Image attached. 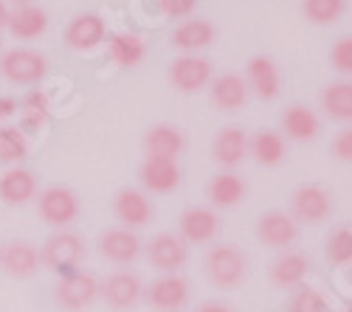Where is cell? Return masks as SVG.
Instances as JSON below:
<instances>
[{"instance_id":"cell-32","label":"cell","mask_w":352,"mask_h":312,"mask_svg":"<svg viewBox=\"0 0 352 312\" xmlns=\"http://www.w3.org/2000/svg\"><path fill=\"white\" fill-rule=\"evenodd\" d=\"M346 9V0H302V12L313 25H330Z\"/></svg>"},{"instance_id":"cell-9","label":"cell","mask_w":352,"mask_h":312,"mask_svg":"<svg viewBox=\"0 0 352 312\" xmlns=\"http://www.w3.org/2000/svg\"><path fill=\"white\" fill-rule=\"evenodd\" d=\"M212 82V62L197 53H184L169 65V84L178 93H197Z\"/></svg>"},{"instance_id":"cell-41","label":"cell","mask_w":352,"mask_h":312,"mask_svg":"<svg viewBox=\"0 0 352 312\" xmlns=\"http://www.w3.org/2000/svg\"><path fill=\"white\" fill-rule=\"evenodd\" d=\"M6 25H9V9L3 0H0V28H6Z\"/></svg>"},{"instance_id":"cell-21","label":"cell","mask_w":352,"mask_h":312,"mask_svg":"<svg viewBox=\"0 0 352 312\" xmlns=\"http://www.w3.org/2000/svg\"><path fill=\"white\" fill-rule=\"evenodd\" d=\"M212 158L234 172L248 158V132L243 127H223L212 141Z\"/></svg>"},{"instance_id":"cell-42","label":"cell","mask_w":352,"mask_h":312,"mask_svg":"<svg viewBox=\"0 0 352 312\" xmlns=\"http://www.w3.org/2000/svg\"><path fill=\"white\" fill-rule=\"evenodd\" d=\"M12 3H14V6H28L32 0H12Z\"/></svg>"},{"instance_id":"cell-25","label":"cell","mask_w":352,"mask_h":312,"mask_svg":"<svg viewBox=\"0 0 352 312\" xmlns=\"http://www.w3.org/2000/svg\"><path fill=\"white\" fill-rule=\"evenodd\" d=\"M217 37V28L203 20V17H192V20H184L178 28L172 32V45L184 51V53H197L203 48H209Z\"/></svg>"},{"instance_id":"cell-14","label":"cell","mask_w":352,"mask_h":312,"mask_svg":"<svg viewBox=\"0 0 352 312\" xmlns=\"http://www.w3.org/2000/svg\"><path fill=\"white\" fill-rule=\"evenodd\" d=\"M245 84H248V91L256 93V99L262 101H274L282 91V76H279V68L276 62L271 60V56L265 53H256L248 60L245 65Z\"/></svg>"},{"instance_id":"cell-4","label":"cell","mask_w":352,"mask_h":312,"mask_svg":"<svg viewBox=\"0 0 352 312\" xmlns=\"http://www.w3.org/2000/svg\"><path fill=\"white\" fill-rule=\"evenodd\" d=\"M37 211H40L45 225L68 231V225H74L76 217H79V200H76V194L65 186H48V189L40 191Z\"/></svg>"},{"instance_id":"cell-38","label":"cell","mask_w":352,"mask_h":312,"mask_svg":"<svg viewBox=\"0 0 352 312\" xmlns=\"http://www.w3.org/2000/svg\"><path fill=\"white\" fill-rule=\"evenodd\" d=\"M161 3V12L172 20H178V17H189L195 12V3L197 0H158Z\"/></svg>"},{"instance_id":"cell-17","label":"cell","mask_w":352,"mask_h":312,"mask_svg":"<svg viewBox=\"0 0 352 312\" xmlns=\"http://www.w3.org/2000/svg\"><path fill=\"white\" fill-rule=\"evenodd\" d=\"M248 194V183L240 172H231V169H226V172H217L209 186H206V197H209V206L214 211H226V208H237Z\"/></svg>"},{"instance_id":"cell-19","label":"cell","mask_w":352,"mask_h":312,"mask_svg":"<svg viewBox=\"0 0 352 312\" xmlns=\"http://www.w3.org/2000/svg\"><path fill=\"white\" fill-rule=\"evenodd\" d=\"M0 267L12 278H32L40 270V250L25 239H14L0 248Z\"/></svg>"},{"instance_id":"cell-2","label":"cell","mask_w":352,"mask_h":312,"mask_svg":"<svg viewBox=\"0 0 352 312\" xmlns=\"http://www.w3.org/2000/svg\"><path fill=\"white\" fill-rule=\"evenodd\" d=\"M333 211H336L333 194L321 183H302L290 194L287 214L296 219V225H324V222H330Z\"/></svg>"},{"instance_id":"cell-13","label":"cell","mask_w":352,"mask_h":312,"mask_svg":"<svg viewBox=\"0 0 352 312\" xmlns=\"http://www.w3.org/2000/svg\"><path fill=\"white\" fill-rule=\"evenodd\" d=\"M146 259L161 273H181L189 262V245L175 234H158L146 242Z\"/></svg>"},{"instance_id":"cell-35","label":"cell","mask_w":352,"mask_h":312,"mask_svg":"<svg viewBox=\"0 0 352 312\" xmlns=\"http://www.w3.org/2000/svg\"><path fill=\"white\" fill-rule=\"evenodd\" d=\"M23 119H25V127L28 130H37L45 124L48 119V107H45V96L43 93H28L25 101H23Z\"/></svg>"},{"instance_id":"cell-10","label":"cell","mask_w":352,"mask_h":312,"mask_svg":"<svg viewBox=\"0 0 352 312\" xmlns=\"http://www.w3.org/2000/svg\"><path fill=\"white\" fill-rule=\"evenodd\" d=\"M113 214L122 222V228L127 231H138L144 225H150L155 217V206L153 200L138 189H122L113 197Z\"/></svg>"},{"instance_id":"cell-43","label":"cell","mask_w":352,"mask_h":312,"mask_svg":"<svg viewBox=\"0 0 352 312\" xmlns=\"http://www.w3.org/2000/svg\"><path fill=\"white\" fill-rule=\"evenodd\" d=\"M344 312H352V301H349V304H346V307H344Z\"/></svg>"},{"instance_id":"cell-34","label":"cell","mask_w":352,"mask_h":312,"mask_svg":"<svg viewBox=\"0 0 352 312\" xmlns=\"http://www.w3.org/2000/svg\"><path fill=\"white\" fill-rule=\"evenodd\" d=\"M28 155V141L23 130L17 127H3L0 130V160L3 163H17Z\"/></svg>"},{"instance_id":"cell-12","label":"cell","mask_w":352,"mask_h":312,"mask_svg":"<svg viewBox=\"0 0 352 312\" xmlns=\"http://www.w3.org/2000/svg\"><path fill=\"white\" fill-rule=\"evenodd\" d=\"M99 296L104 298V304L116 312H124V309H133L141 296H144V287H141V278L130 270H116L110 273L102 285H99Z\"/></svg>"},{"instance_id":"cell-24","label":"cell","mask_w":352,"mask_h":312,"mask_svg":"<svg viewBox=\"0 0 352 312\" xmlns=\"http://www.w3.org/2000/svg\"><path fill=\"white\" fill-rule=\"evenodd\" d=\"M104 34L107 28L99 14H76L65 28V43L74 51H94L96 45H102Z\"/></svg>"},{"instance_id":"cell-36","label":"cell","mask_w":352,"mask_h":312,"mask_svg":"<svg viewBox=\"0 0 352 312\" xmlns=\"http://www.w3.org/2000/svg\"><path fill=\"white\" fill-rule=\"evenodd\" d=\"M330 65L341 76H352V34H344L330 48Z\"/></svg>"},{"instance_id":"cell-18","label":"cell","mask_w":352,"mask_h":312,"mask_svg":"<svg viewBox=\"0 0 352 312\" xmlns=\"http://www.w3.org/2000/svg\"><path fill=\"white\" fill-rule=\"evenodd\" d=\"M138 180L146 191L153 194H169L181 186V166L178 160H164V158H144L138 169Z\"/></svg>"},{"instance_id":"cell-23","label":"cell","mask_w":352,"mask_h":312,"mask_svg":"<svg viewBox=\"0 0 352 312\" xmlns=\"http://www.w3.org/2000/svg\"><path fill=\"white\" fill-rule=\"evenodd\" d=\"M209 84H212V88H209L212 104L220 112H237V110L245 107L251 91H248V84H245V79L240 73H223V76L212 79Z\"/></svg>"},{"instance_id":"cell-39","label":"cell","mask_w":352,"mask_h":312,"mask_svg":"<svg viewBox=\"0 0 352 312\" xmlns=\"http://www.w3.org/2000/svg\"><path fill=\"white\" fill-rule=\"evenodd\" d=\"M195 312H237L231 304H226V301H203Z\"/></svg>"},{"instance_id":"cell-27","label":"cell","mask_w":352,"mask_h":312,"mask_svg":"<svg viewBox=\"0 0 352 312\" xmlns=\"http://www.w3.org/2000/svg\"><path fill=\"white\" fill-rule=\"evenodd\" d=\"M318 99H321V110H324L333 121L352 124V79L330 82Z\"/></svg>"},{"instance_id":"cell-22","label":"cell","mask_w":352,"mask_h":312,"mask_svg":"<svg viewBox=\"0 0 352 312\" xmlns=\"http://www.w3.org/2000/svg\"><path fill=\"white\" fill-rule=\"evenodd\" d=\"M99 253H102V259L113 265H130L141 253V239L135 237V231H127L122 225L119 228H107L99 237Z\"/></svg>"},{"instance_id":"cell-1","label":"cell","mask_w":352,"mask_h":312,"mask_svg":"<svg viewBox=\"0 0 352 312\" xmlns=\"http://www.w3.org/2000/svg\"><path fill=\"white\" fill-rule=\"evenodd\" d=\"M203 270H206V278L217 290H234L248 278V256H245V250L237 248V245L217 242L206 250Z\"/></svg>"},{"instance_id":"cell-30","label":"cell","mask_w":352,"mask_h":312,"mask_svg":"<svg viewBox=\"0 0 352 312\" xmlns=\"http://www.w3.org/2000/svg\"><path fill=\"white\" fill-rule=\"evenodd\" d=\"M9 32L17 37V40H37L45 28H48V14L34 6V3H28V6H17L12 14H9Z\"/></svg>"},{"instance_id":"cell-40","label":"cell","mask_w":352,"mask_h":312,"mask_svg":"<svg viewBox=\"0 0 352 312\" xmlns=\"http://www.w3.org/2000/svg\"><path fill=\"white\" fill-rule=\"evenodd\" d=\"M14 112H17L14 99H0V119H9V116H14Z\"/></svg>"},{"instance_id":"cell-5","label":"cell","mask_w":352,"mask_h":312,"mask_svg":"<svg viewBox=\"0 0 352 312\" xmlns=\"http://www.w3.org/2000/svg\"><path fill=\"white\" fill-rule=\"evenodd\" d=\"M223 219L212 206H189L178 219V237L186 245H212L220 237Z\"/></svg>"},{"instance_id":"cell-15","label":"cell","mask_w":352,"mask_h":312,"mask_svg":"<svg viewBox=\"0 0 352 312\" xmlns=\"http://www.w3.org/2000/svg\"><path fill=\"white\" fill-rule=\"evenodd\" d=\"M310 273V259L302 250H282L268 267V281L279 290H296Z\"/></svg>"},{"instance_id":"cell-7","label":"cell","mask_w":352,"mask_h":312,"mask_svg":"<svg viewBox=\"0 0 352 312\" xmlns=\"http://www.w3.org/2000/svg\"><path fill=\"white\" fill-rule=\"evenodd\" d=\"M99 285H102V281H99L94 273L74 270V273H68V276L60 278L54 298H56V304H60L63 309L79 312V309L91 307V304L99 298Z\"/></svg>"},{"instance_id":"cell-8","label":"cell","mask_w":352,"mask_h":312,"mask_svg":"<svg viewBox=\"0 0 352 312\" xmlns=\"http://www.w3.org/2000/svg\"><path fill=\"white\" fill-rule=\"evenodd\" d=\"M144 298L155 312H181L189 301V281L181 273H164L144 290Z\"/></svg>"},{"instance_id":"cell-16","label":"cell","mask_w":352,"mask_h":312,"mask_svg":"<svg viewBox=\"0 0 352 312\" xmlns=\"http://www.w3.org/2000/svg\"><path fill=\"white\" fill-rule=\"evenodd\" d=\"M279 127H282V138L285 141L310 144V141H316L318 132H321V119H318V112L313 107H307V104H290L282 112Z\"/></svg>"},{"instance_id":"cell-6","label":"cell","mask_w":352,"mask_h":312,"mask_svg":"<svg viewBox=\"0 0 352 312\" xmlns=\"http://www.w3.org/2000/svg\"><path fill=\"white\" fill-rule=\"evenodd\" d=\"M0 73L12 84H40L48 73V62L34 48H12L0 60Z\"/></svg>"},{"instance_id":"cell-33","label":"cell","mask_w":352,"mask_h":312,"mask_svg":"<svg viewBox=\"0 0 352 312\" xmlns=\"http://www.w3.org/2000/svg\"><path fill=\"white\" fill-rule=\"evenodd\" d=\"M285 312H330V304L316 287H296L285 304Z\"/></svg>"},{"instance_id":"cell-20","label":"cell","mask_w":352,"mask_h":312,"mask_svg":"<svg viewBox=\"0 0 352 312\" xmlns=\"http://www.w3.org/2000/svg\"><path fill=\"white\" fill-rule=\"evenodd\" d=\"M186 147V135L175 124H155L144 135V152L146 158H164V160H178Z\"/></svg>"},{"instance_id":"cell-37","label":"cell","mask_w":352,"mask_h":312,"mask_svg":"<svg viewBox=\"0 0 352 312\" xmlns=\"http://www.w3.org/2000/svg\"><path fill=\"white\" fill-rule=\"evenodd\" d=\"M330 155L341 163H352V127H344L330 141Z\"/></svg>"},{"instance_id":"cell-3","label":"cell","mask_w":352,"mask_h":312,"mask_svg":"<svg viewBox=\"0 0 352 312\" xmlns=\"http://www.w3.org/2000/svg\"><path fill=\"white\" fill-rule=\"evenodd\" d=\"M82 259H85V242L74 231H56L40 248V265L60 273V278L79 270Z\"/></svg>"},{"instance_id":"cell-31","label":"cell","mask_w":352,"mask_h":312,"mask_svg":"<svg viewBox=\"0 0 352 312\" xmlns=\"http://www.w3.org/2000/svg\"><path fill=\"white\" fill-rule=\"evenodd\" d=\"M324 259L333 267L352 265V225H336L324 239Z\"/></svg>"},{"instance_id":"cell-29","label":"cell","mask_w":352,"mask_h":312,"mask_svg":"<svg viewBox=\"0 0 352 312\" xmlns=\"http://www.w3.org/2000/svg\"><path fill=\"white\" fill-rule=\"evenodd\" d=\"M37 194V180L25 169H9L0 178V200L6 206H23Z\"/></svg>"},{"instance_id":"cell-26","label":"cell","mask_w":352,"mask_h":312,"mask_svg":"<svg viewBox=\"0 0 352 312\" xmlns=\"http://www.w3.org/2000/svg\"><path fill=\"white\" fill-rule=\"evenodd\" d=\"M248 155L259 166H279L287 158V141L276 130H256L248 138Z\"/></svg>"},{"instance_id":"cell-28","label":"cell","mask_w":352,"mask_h":312,"mask_svg":"<svg viewBox=\"0 0 352 312\" xmlns=\"http://www.w3.org/2000/svg\"><path fill=\"white\" fill-rule=\"evenodd\" d=\"M107 56L116 68H135L146 56V43H144V37L130 34V32L113 34L107 43Z\"/></svg>"},{"instance_id":"cell-11","label":"cell","mask_w":352,"mask_h":312,"mask_svg":"<svg viewBox=\"0 0 352 312\" xmlns=\"http://www.w3.org/2000/svg\"><path fill=\"white\" fill-rule=\"evenodd\" d=\"M256 239L274 250H290L299 239V225L287 211H265L256 219Z\"/></svg>"}]
</instances>
